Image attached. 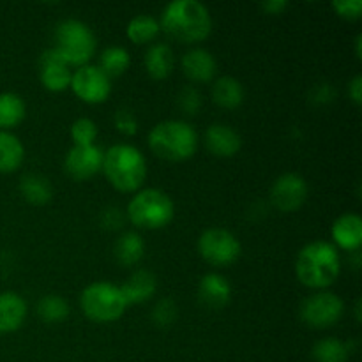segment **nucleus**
Masks as SVG:
<instances>
[{"label": "nucleus", "mask_w": 362, "mask_h": 362, "mask_svg": "<svg viewBox=\"0 0 362 362\" xmlns=\"http://www.w3.org/2000/svg\"><path fill=\"white\" fill-rule=\"evenodd\" d=\"M159 27L175 41L194 45L209 37L212 18L207 7L198 0H173L163 9Z\"/></svg>", "instance_id": "obj_1"}, {"label": "nucleus", "mask_w": 362, "mask_h": 362, "mask_svg": "<svg viewBox=\"0 0 362 362\" xmlns=\"http://www.w3.org/2000/svg\"><path fill=\"white\" fill-rule=\"evenodd\" d=\"M339 271L341 258L334 244L329 240H313L297 255V278L308 288H327L338 279Z\"/></svg>", "instance_id": "obj_2"}, {"label": "nucleus", "mask_w": 362, "mask_h": 362, "mask_svg": "<svg viewBox=\"0 0 362 362\" xmlns=\"http://www.w3.org/2000/svg\"><path fill=\"white\" fill-rule=\"evenodd\" d=\"M103 172L115 189L136 193L147 179V161L134 145L117 144L105 152Z\"/></svg>", "instance_id": "obj_3"}, {"label": "nucleus", "mask_w": 362, "mask_h": 362, "mask_svg": "<svg viewBox=\"0 0 362 362\" xmlns=\"http://www.w3.org/2000/svg\"><path fill=\"white\" fill-rule=\"evenodd\" d=\"M148 147L159 159L172 163L186 161L197 152L198 133L184 120H163L148 133Z\"/></svg>", "instance_id": "obj_4"}, {"label": "nucleus", "mask_w": 362, "mask_h": 362, "mask_svg": "<svg viewBox=\"0 0 362 362\" xmlns=\"http://www.w3.org/2000/svg\"><path fill=\"white\" fill-rule=\"evenodd\" d=\"M52 49L67 67L87 66L95 52V35L87 23L69 18L57 27Z\"/></svg>", "instance_id": "obj_5"}, {"label": "nucleus", "mask_w": 362, "mask_h": 362, "mask_svg": "<svg viewBox=\"0 0 362 362\" xmlns=\"http://www.w3.org/2000/svg\"><path fill=\"white\" fill-rule=\"evenodd\" d=\"M175 214L172 198L161 189L147 187L136 191L127 204V218L134 226L144 230H159L170 225Z\"/></svg>", "instance_id": "obj_6"}, {"label": "nucleus", "mask_w": 362, "mask_h": 362, "mask_svg": "<svg viewBox=\"0 0 362 362\" xmlns=\"http://www.w3.org/2000/svg\"><path fill=\"white\" fill-rule=\"evenodd\" d=\"M80 306L85 317L98 324L119 320L126 311L127 303L120 286L108 281H98L85 286L80 296Z\"/></svg>", "instance_id": "obj_7"}, {"label": "nucleus", "mask_w": 362, "mask_h": 362, "mask_svg": "<svg viewBox=\"0 0 362 362\" xmlns=\"http://www.w3.org/2000/svg\"><path fill=\"white\" fill-rule=\"evenodd\" d=\"M240 251L243 247H240L239 239L232 232L219 226L207 228L198 239V253L207 264L214 267L235 264L240 257Z\"/></svg>", "instance_id": "obj_8"}, {"label": "nucleus", "mask_w": 362, "mask_h": 362, "mask_svg": "<svg viewBox=\"0 0 362 362\" xmlns=\"http://www.w3.org/2000/svg\"><path fill=\"white\" fill-rule=\"evenodd\" d=\"M345 311V304L336 293L318 292L308 297L300 306V318L313 329H327L338 324Z\"/></svg>", "instance_id": "obj_9"}, {"label": "nucleus", "mask_w": 362, "mask_h": 362, "mask_svg": "<svg viewBox=\"0 0 362 362\" xmlns=\"http://www.w3.org/2000/svg\"><path fill=\"white\" fill-rule=\"evenodd\" d=\"M69 87L73 88L74 95L83 103L99 105L108 99L110 92H112V81L98 66L87 64L74 71Z\"/></svg>", "instance_id": "obj_10"}, {"label": "nucleus", "mask_w": 362, "mask_h": 362, "mask_svg": "<svg viewBox=\"0 0 362 362\" xmlns=\"http://www.w3.org/2000/svg\"><path fill=\"white\" fill-rule=\"evenodd\" d=\"M308 198V182L299 173H283L271 187V202L278 211L296 212Z\"/></svg>", "instance_id": "obj_11"}, {"label": "nucleus", "mask_w": 362, "mask_h": 362, "mask_svg": "<svg viewBox=\"0 0 362 362\" xmlns=\"http://www.w3.org/2000/svg\"><path fill=\"white\" fill-rule=\"evenodd\" d=\"M105 152L98 145H73L64 159V168L73 179L87 180L103 172Z\"/></svg>", "instance_id": "obj_12"}, {"label": "nucleus", "mask_w": 362, "mask_h": 362, "mask_svg": "<svg viewBox=\"0 0 362 362\" xmlns=\"http://www.w3.org/2000/svg\"><path fill=\"white\" fill-rule=\"evenodd\" d=\"M205 145L218 158H232L243 147V138L226 124H212L205 131Z\"/></svg>", "instance_id": "obj_13"}, {"label": "nucleus", "mask_w": 362, "mask_h": 362, "mask_svg": "<svg viewBox=\"0 0 362 362\" xmlns=\"http://www.w3.org/2000/svg\"><path fill=\"white\" fill-rule=\"evenodd\" d=\"M71 73L69 67L57 57V53L52 48L46 49L41 57V71L39 78L46 90L62 92L71 85Z\"/></svg>", "instance_id": "obj_14"}, {"label": "nucleus", "mask_w": 362, "mask_h": 362, "mask_svg": "<svg viewBox=\"0 0 362 362\" xmlns=\"http://www.w3.org/2000/svg\"><path fill=\"white\" fill-rule=\"evenodd\" d=\"M230 297H232V286L225 276L218 274V272H209L200 279L198 299L205 308L219 310L228 304Z\"/></svg>", "instance_id": "obj_15"}, {"label": "nucleus", "mask_w": 362, "mask_h": 362, "mask_svg": "<svg viewBox=\"0 0 362 362\" xmlns=\"http://www.w3.org/2000/svg\"><path fill=\"white\" fill-rule=\"evenodd\" d=\"M27 300L16 292L0 293V334L18 331L27 318Z\"/></svg>", "instance_id": "obj_16"}, {"label": "nucleus", "mask_w": 362, "mask_h": 362, "mask_svg": "<svg viewBox=\"0 0 362 362\" xmlns=\"http://www.w3.org/2000/svg\"><path fill=\"white\" fill-rule=\"evenodd\" d=\"M182 71L191 81L197 83H205L214 78L218 71V62L214 55L204 48H193L182 57Z\"/></svg>", "instance_id": "obj_17"}, {"label": "nucleus", "mask_w": 362, "mask_h": 362, "mask_svg": "<svg viewBox=\"0 0 362 362\" xmlns=\"http://www.w3.org/2000/svg\"><path fill=\"white\" fill-rule=\"evenodd\" d=\"M332 240L346 251L359 250L362 244V219L359 214L345 212L332 223Z\"/></svg>", "instance_id": "obj_18"}, {"label": "nucleus", "mask_w": 362, "mask_h": 362, "mask_svg": "<svg viewBox=\"0 0 362 362\" xmlns=\"http://www.w3.org/2000/svg\"><path fill=\"white\" fill-rule=\"evenodd\" d=\"M156 290H158V279L151 271H145V269L134 271L120 286L127 306L147 303L151 297H154Z\"/></svg>", "instance_id": "obj_19"}, {"label": "nucleus", "mask_w": 362, "mask_h": 362, "mask_svg": "<svg viewBox=\"0 0 362 362\" xmlns=\"http://www.w3.org/2000/svg\"><path fill=\"white\" fill-rule=\"evenodd\" d=\"M175 66V57H173L172 48L166 42H154L145 53V69L148 76L154 80H163L170 76Z\"/></svg>", "instance_id": "obj_20"}, {"label": "nucleus", "mask_w": 362, "mask_h": 362, "mask_svg": "<svg viewBox=\"0 0 362 362\" xmlns=\"http://www.w3.org/2000/svg\"><path fill=\"white\" fill-rule=\"evenodd\" d=\"M212 101L226 110L239 108L244 101V88L237 78L221 76L212 85Z\"/></svg>", "instance_id": "obj_21"}, {"label": "nucleus", "mask_w": 362, "mask_h": 362, "mask_svg": "<svg viewBox=\"0 0 362 362\" xmlns=\"http://www.w3.org/2000/svg\"><path fill=\"white\" fill-rule=\"evenodd\" d=\"M25 159L23 144L11 131H0V173H13Z\"/></svg>", "instance_id": "obj_22"}, {"label": "nucleus", "mask_w": 362, "mask_h": 362, "mask_svg": "<svg viewBox=\"0 0 362 362\" xmlns=\"http://www.w3.org/2000/svg\"><path fill=\"white\" fill-rule=\"evenodd\" d=\"M113 255L120 265H136L145 255V243L144 237L136 232H126L115 240L113 246Z\"/></svg>", "instance_id": "obj_23"}, {"label": "nucleus", "mask_w": 362, "mask_h": 362, "mask_svg": "<svg viewBox=\"0 0 362 362\" xmlns=\"http://www.w3.org/2000/svg\"><path fill=\"white\" fill-rule=\"evenodd\" d=\"M20 193L28 204L45 205L52 200L53 187L46 177L37 175V173H27L20 180Z\"/></svg>", "instance_id": "obj_24"}, {"label": "nucleus", "mask_w": 362, "mask_h": 362, "mask_svg": "<svg viewBox=\"0 0 362 362\" xmlns=\"http://www.w3.org/2000/svg\"><path fill=\"white\" fill-rule=\"evenodd\" d=\"M27 106L16 92H0V131H9L25 119Z\"/></svg>", "instance_id": "obj_25"}, {"label": "nucleus", "mask_w": 362, "mask_h": 362, "mask_svg": "<svg viewBox=\"0 0 362 362\" xmlns=\"http://www.w3.org/2000/svg\"><path fill=\"white\" fill-rule=\"evenodd\" d=\"M159 30H161V27H159V21L154 16H151V14H138V16H134L127 23L126 34L136 45H147V42L154 41Z\"/></svg>", "instance_id": "obj_26"}, {"label": "nucleus", "mask_w": 362, "mask_h": 362, "mask_svg": "<svg viewBox=\"0 0 362 362\" xmlns=\"http://www.w3.org/2000/svg\"><path fill=\"white\" fill-rule=\"evenodd\" d=\"M131 64L129 52L122 46H108L105 52L101 53V59H99V69L106 74L108 78L112 76H120L127 71Z\"/></svg>", "instance_id": "obj_27"}, {"label": "nucleus", "mask_w": 362, "mask_h": 362, "mask_svg": "<svg viewBox=\"0 0 362 362\" xmlns=\"http://www.w3.org/2000/svg\"><path fill=\"white\" fill-rule=\"evenodd\" d=\"M350 349L338 338H324L313 346V359L317 362H346Z\"/></svg>", "instance_id": "obj_28"}, {"label": "nucleus", "mask_w": 362, "mask_h": 362, "mask_svg": "<svg viewBox=\"0 0 362 362\" xmlns=\"http://www.w3.org/2000/svg\"><path fill=\"white\" fill-rule=\"evenodd\" d=\"M37 315L46 324H59L69 317V304L60 296H42L37 303Z\"/></svg>", "instance_id": "obj_29"}, {"label": "nucleus", "mask_w": 362, "mask_h": 362, "mask_svg": "<svg viewBox=\"0 0 362 362\" xmlns=\"http://www.w3.org/2000/svg\"><path fill=\"white\" fill-rule=\"evenodd\" d=\"M71 138H73L74 145H94L95 138H98V126L92 119L81 117L76 119L71 126Z\"/></svg>", "instance_id": "obj_30"}, {"label": "nucleus", "mask_w": 362, "mask_h": 362, "mask_svg": "<svg viewBox=\"0 0 362 362\" xmlns=\"http://www.w3.org/2000/svg\"><path fill=\"white\" fill-rule=\"evenodd\" d=\"M177 306L172 299H161L152 310V320L158 327H170L177 318Z\"/></svg>", "instance_id": "obj_31"}, {"label": "nucleus", "mask_w": 362, "mask_h": 362, "mask_svg": "<svg viewBox=\"0 0 362 362\" xmlns=\"http://www.w3.org/2000/svg\"><path fill=\"white\" fill-rule=\"evenodd\" d=\"M177 105L186 115H197L202 108V95L194 87H184L177 95Z\"/></svg>", "instance_id": "obj_32"}, {"label": "nucleus", "mask_w": 362, "mask_h": 362, "mask_svg": "<svg viewBox=\"0 0 362 362\" xmlns=\"http://www.w3.org/2000/svg\"><path fill=\"white\" fill-rule=\"evenodd\" d=\"M332 9L345 20H357L362 13V0H336Z\"/></svg>", "instance_id": "obj_33"}, {"label": "nucleus", "mask_w": 362, "mask_h": 362, "mask_svg": "<svg viewBox=\"0 0 362 362\" xmlns=\"http://www.w3.org/2000/svg\"><path fill=\"white\" fill-rule=\"evenodd\" d=\"M115 127L126 136H133L134 133L138 131V120L136 117L133 115L127 110H119L115 113Z\"/></svg>", "instance_id": "obj_34"}, {"label": "nucleus", "mask_w": 362, "mask_h": 362, "mask_svg": "<svg viewBox=\"0 0 362 362\" xmlns=\"http://www.w3.org/2000/svg\"><path fill=\"white\" fill-rule=\"evenodd\" d=\"M103 226H106V228L110 230H115L119 228L120 223H122V214H120L119 209H106L105 212H103V219H101Z\"/></svg>", "instance_id": "obj_35"}, {"label": "nucleus", "mask_w": 362, "mask_h": 362, "mask_svg": "<svg viewBox=\"0 0 362 362\" xmlns=\"http://www.w3.org/2000/svg\"><path fill=\"white\" fill-rule=\"evenodd\" d=\"M349 95L356 105H361L362 103V76L361 74H356V76L350 80L349 83Z\"/></svg>", "instance_id": "obj_36"}, {"label": "nucleus", "mask_w": 362, "mask_h": 362, "mask_svg": "<svg viewBox=\"0 0 362 362\" xmlns=\"http://www.w3.org/2000/svg\"><path fill=\"white\" fill-rule=\"evenodd\" d=\"M260 7L269 14H281L288 7V2L286 0H267V2L260 4Z\"/></svg>", "instance_id": "obj_37"}, {"label": "nucleus", "mask_w": 362, "mask_h": 362, "mask_svg": "<svg viewBox=\"0 0 362 362\" xmlns=\"http://www.w3.org/2000/svg\"><path fill=\"white\" fill-rule=\"evenodd\" d=\"M356 55H357V59H361L362 57V35L361 34L356 37Z\"/></svg>", "instance_id": "obj_38"}, {"label": "nucleus", "mask_w": 362, "mask_h": 362, "mask_svg": "<svg viewBox=\"0 0 362 362\" xmlns=\"http://www.w3.org/2000/svg\"><path fill=\"white\" fill-rule=\"evenodd\" d=\"M356 315H357V320H361V300H357V306H356Z\"/></svg>", "instance_id": "obj_39"}]
</instances>
